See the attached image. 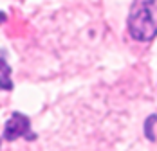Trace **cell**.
Here are the masks:
<instances>
[{
  "label": "cell",
  "mask_w": 157,
  "mask_h": 151,
  "mask_svg": "<svg viewBox=\"0 0 157 151\" xmlns=\"http://www.w3.org/2000/svg\"><path fill=\"white\" fill-rule=\"evenodd\" d=\"M0 72H2V74H7V76L11 74V67L6 63L4 58H0Z\"/></svg>",
  "instance_id": "obj_5"
},
{
  "label": "cell",
  "mask_w": 157,
  "mask_h": 151,
  "mask_svg": "<svg viewBox=\"0 0 157 151\" xmlns=\"http://www.w3.org/2000/svg\"><path fill=\"white\" fill-rule=\"evenodd\" d=\"M29 126H31L29 117H25V115L20 113V112H15V113L11 115V119L6 122L4 138H6L7 142H13V140H16V138H20V137H24V135H27V138H34V135L29 133Z\"/></svg>",
  "instance_id": "obj_2"
},
{
  "label": "cell",
  "mask_w": 157,
  "mask_h": 151,
  "mask_svg": "<svg viewBox=\"0 0 157 151\" xmlns=\"http://www.w3.org/2000/svg\"><path fill=\"white\" fill-rule=\"evenodd\" d=\"M154 121H157V115H152L150 121H146V137H148L150 140H155V137H154V133H152V122Z\"/></svg>",
  "instance_id": "obj_4"
},
{
  "label": "cell",
  "mask_w": 157,
  "mask_h": 151,
  "mask_svg": "<svg viewBox=\"0 0 157 151\" xmlns=\"http://www.w3.org/2000/svg\"><path fill=\"white\" fill-rule=\"evenodd\" d=\"M0 90H13V81L9 79L7 74L0 76Z\"/></svg>",
  "instance_id": "obj_3"
},
{
  "label": "cell",
  "mask_w": 157,
  "mask_h": 151,
  "mask_svg": "<svg viewBox=\"0 0 157 151\" xmlns=\"http://www.w3.org/2000/svg\"><path fill=\"white\" fill-rule=\"evenodd\" d=\"M128 32L137 42L157 36V0H134L128 15Z\"/></svg>",
  "instance_id": "obj_1"
}]
</instances>
